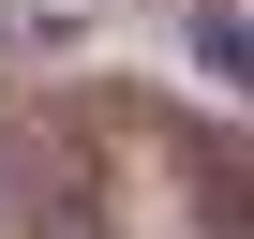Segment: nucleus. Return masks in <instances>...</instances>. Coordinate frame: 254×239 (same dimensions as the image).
I'll list each match as a JSON object with an SVG mask.
<instances>
[{"instance_id":"1","label":"nucleus","mask_w":254,"mask_h":239,"mask_svg":"<svg viewBox=\"0 0 254 239\" xmlns=\"http://www.w3.org/2000/svg\"><path fill=\"white\" fill-rule=\"evenodd\" d=\"M194 224H209V239H254V165H239L224 135L194 150Z\"/></svg>"},{"instance_id":"2","label":"nucleus","mask_w":254,"mask_h":239,"mask_svg":"<svg viewBox=\"0 0 254 239\" xmlns=\"http://www.w3.org/2000/svg\"><path fill=\"white\" fill-rule=\"evenodd\" d=\"M194 45H209V60H224V75L254 90V30H239V15H194Z\"/></svg>"}]
</instances>
